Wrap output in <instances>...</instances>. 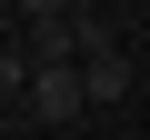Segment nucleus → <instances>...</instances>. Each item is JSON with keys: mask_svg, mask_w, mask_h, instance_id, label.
Listing matches in <instances>:
<instances>
[{"mask_svg": "<svg viewBox=\"0 0 150 140\" xmlns=\"http://www.w3.org/2000/svg\"><path fill=\"white\" fill-rule=\"evenodd\" d=\"M30 100H40V120H80V110H90L80 60H50V70H30Z\"/></svg>", "mask_w": 150, "mask_h": 140, "instance_id": "obj_1", "label": "nucleus"}, {"mask_svg": "<svg viewBox=\"0 0 150 140\" xmlns=\"http://www.w3.org/2000/svg\"><path fill=\"white\" fill-rule=\"evenodd\" d=\"M80 80H90V100H130V60H120V40H100V50L80 60Z\"/></svg>", "mask_w": 150, "mask_h": 140, "instance_id": "obj_2", "label": "nucleus"}, {"mask_svg": "<svg viewBox=\"0 0 150 140\" xmlns=\"http://www.w3.org/2000/svg\"><path fill=\"white\" fill-rule=\"evenodd\" d=\"M20 90H30V60H20V50H0V100H20Z\"/></svg>", "mask_w": 150, "mask_h": 140, "instance_id": "obj_3", "label": "nucleus"}, {"mask_svg": "<svg viewBox=\"0 0 150 140\" xmlns=\"http://www.w3.org/2000/svg\"><path fill=\"white\" fill-rule=\"evenodd\" d=\"M20 10H30V20H60V10H80V0H20Z\"/></svg>", "mask_w": 150, "mask_h": 140, "instance_id": "obj_4", "label": "nucleus"}, {"mask_svg": "<svg viewBox=\"0 0 150 140\" xmlns=\"http://www.w3.org/2000/svg\"><path fill=\"white\" fill-rule=\"evenodd\" d=\"M80 10H100V0H80Z\"/></svg>", "mask_w": 150, "mask_h": 140, "instance_id": "obj_5", "label": "nucleus"}]
</instances>
